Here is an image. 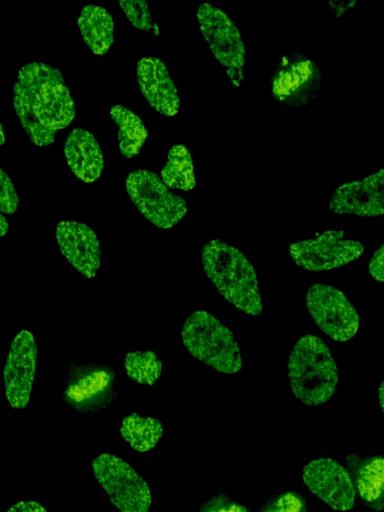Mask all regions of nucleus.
I'll return each instance as SVG.
<instances>
[{
    "label": "nucleus",
    "instance_id": "25",
    "mask_svg": "<svg viewBox=\"0 0 384 512\" xmlns=\"http://www.w3.org/2000/svg\"><path fill=\"white\" fill-rule=\"evenodd\" d=\"M257 512H309L306 500L296 491L272 496Z\"/></svg>",
    "mask_w": 384,
    "mask_h": 512
},
{
    "label": "nucleus",
    "instance_id": "17",
    "mask_svg": "<svg viewBox=\"0 0 384 512\" xmlns=\"http://www.w3.org/2000/svg\"><path fill=\"white\" fill-rule=\"evenodd\" d=\"M345 461L361 502L374 511L384 510V456L349 453Z\"/></svg>",
    "mask_w": 384,
    "mask_h": 512
},
{
    "label": "nucleus",
    "instance_id": "23",
    "mask_svg": "<svg viewBox=\"0 0 384 512\" xmlns=\"http://www.w3.org/2000/svg\"><path fill=\"white\" fill-rule=\"evenodd\" d=\"M127 376L139 384L153 385L162 372V362L150 350L128 352L124 358Z\"/></svg>",
    "mask_w": 384,
    "mask_h": 512
},
{
    "label": "nucleus",
    "instance_id": "12",
    "mask_svg": "<svg viewBox=\"0 0 384 512\" xmlns=\"http://www.w3.org/2000/svg\"><path fill=\"white\" fill-rule=\"evenodd\" d=\"M302 479L310 492L338 511L355 505L356 492L347 468L331 457H320L306 463Z\"/></svg>",
    "mask_w": 384,
    "mask_h": 512
},
{
    "label": "nucleus",
    "instance_id": "22",
    "mask_svg": "<svg viewBox=\"0 0 384 512\" xmlns=\"http://www.w3.org/2000/svg\"><path fill=\"white\" fill-rule=\"evenodd\" d=\"M120 434L133 449L147 452L161 439L163 427L156 418L141 417L137 413H132L123 419Z\"/></svg>",
    "mask_w": 384,
    "mask_h": 512
},
{
    "label": "nucleus",
    "instance_id": "31",
    "mask_svg": "<svg viewBox=\"0 0 384 512\" xmlns=\"http://www.w3.org/2000/svg\"><path fill=\"white\" fill-rule=\"evenodd\" d=\"M378 396H379V404H380V407L384 414V381L382 382V384L379 387Z\"/></svg>",
    "mask_w": 384,
    "mask_h": 512
},
{
    "label": "nucleus",
    "instance_id": "11",
    "mask_svg": "<svg viewBox=\"0 0 384 512\" xmlns=\"http://www.w3.org/2000/svg\"><path fill=\"white\" fill-rule=\"evenodd\" d=\"M293 261L307 271H327L346 265L364 252L362 243L344 238L343 230H328L290 245Z\"/></svg>",
    "mask_w": 384,
    "mask_h": 512
},
{
    "label": "nucleus",
    "instance_id": "15",
    "mask_svg": "<svg viewBox=\"0 0 384 512\" xmlns=\"http://www.w3.org/2000/svg\"><path fill=\"white\" fill-rule=\"evenodd\" d=\"M55 237L62 255L86 278H94L101 264V250L94 230L85 223L60 221Z\"/></svg>",
    "mask_w": 384,
    "mask_h": 512
},
{
    "label": "nucleus",
    "instance_id": "8",
    "mask_svg": "<svg viewBox=\"0 0 384 512\" xmlns=\"http://www.w3.org/2000/svg\"><path fill=\"white\" fill-rule=\"evenodd\" d=\"M126 189L139 212L159 228H172L186 216L185 200L171 193L152 171L138 169L129 173Z\"/></svg>",
    "mask_w": 384,
    "mask_h": 512
},
{
    "label": "nucleus",
    "instance_id": "21",
    "mask_svg": "<svg viewBox=\"0 0 384 512\" xmlns=\"http://www.w3.org/2000/svg\"><path fill=\"white\" fill-rule=\"evenodd\" d=\"M161 178L172 189L188 191L196 186L193 159L186 146L175 144L170 148Z\"/></svg>",
    "mask_w": 384,
    "mask_h": 512
},
{
    "label": "nucleus",
    "instance_id": "4",
    "mask_svg": "<svg viewBox=\"0 0 384 512\" xmlns=\"http://www.w3.org/2000/svg\"><path fill=\"white\" fill-rule=\"evenodd\" d=\"M181 337L187 351L220 373L242 369V356L232 332L215 316L196 310L185 319Z\"/></svg>",
    "mask_w": 384,
    "mask_h": 512
},
{
    "label": "nucleus",
    "instance_id": "29",
    "mask_svg": "<svg viewBox=\"0 0 384 512\" xmlns=\"http://www.w3.org/2000/svg\"><path fill=\"white\" fill-rule=\"evenodd\" d=\"M6 512H47L46 509L36 501H20L11 506Z\"/></svg>",
    "mask_w": 384,
    "mask_h": 512
},
{
    "label": "nucleus",
    "instance_id": "13",
    "mask_svg": "<svg viewBox=\"0 0 384 512\" xmlns=\"http://www.w3.org/2000/svg\"><path fill=\"white\" fill-rule=\"evenodd\" d=\"M37 345L28 330L19 331L11 342L3 369L6 400L14 409L26 408L36 370Z\"/></svg>",
    "mask_w": 384,
    "mask_h": 512
},
{
    "label": "nucleus",
    "instance_id": "30",
    "mask_svg": "<svg viewBox=\"0 0 384 512\" xmlns=\"http://www.w3.org/2000/svg\"><path fill=\"white\" fill-rule=\"evenodd\" d=\"M1 237L3 238L9 230V224L3 214L0 215Z\"/></svg>",
    "mask_w": 384,
    "mask_h": 512
},
{
    "label": "nucleus",
    "instance_id": "2",
    "mask_svg": "<svg viewBox=\"0 0 384 512\" xmlns=\"http://www.w3.org/2000/svg\"><path fill=\"white\" fill-rule=\"evenodd\" d=\"M201 259L206 276L228 302L247 314L262 313L256 271L239 249L211 240L203 246Z\"/></svg>",
    "mask_w": 384,
    "mask_h": 512
},
{
    "label": "nucleus",
    "instance_id": "24",
    "mask_svg": "<svg viewBox=\"0 0 384 512\" xmlns=\"http://www.w3.org/2000/svg\"><path fill=\"white\" fill-rule=\"evenodd\" d=\"M118 4L134 27L159 34V27L152 19L150 9L146 1L123 0L119 1Z\"/></svg>",
    "mask_w": 384,
    "mask_h": 512
},
{
    "label": "nucleus",
    "instance_id": "27",
    "mask_svg": "<svg viewBox=\"0 0 384 512\" xmlns=\"http://www.w3.org/2000/svg\"><path fill=\"white\" fill-rule=\"evenodd\" d=\"M0 209L2 214H13L17 211L19 205V197L9 175L3 168L0 170Z\"/></svg>",
    "mask_w": 384,
    "mask_h": 512
},
{
    "label": "nucleus",
    "instance_id": "6",
    "mask_svg": "<svg viewBox=\"0 0 384 512\" xmlns=\"http://www.w3.org/2000/svg\"><path fill=\"white\" fill-rule=\"evenodd\" d=\"M116 373L106 364L70 362L62 396L79 413L104 411L116 398Z\"/></svg>",
    "mask_w": 384,
    "mask_h": 512
},
{
    "label": "nucleus",
    "instance_id": "1",
    "mask_svg": "<svg viewBox=\"0 0 384 512\" xmlns=\"http://www.w3.org/2000/svg\"><path fill=\"white\" fill-rule=\"evenodd\" d=\"M13 107L30 140L43 147L75 117V104L62 73L42 62H30L18 73Z\"/></svg>",
    "mask_w": 384,
    "mask_h": 512
},
{
    "label": "nucleus",
    "instance_id": "7",
    "mask_svg": "<svg viewBox=\"0 0 384 512\" xmlns=\"http://www.w3.org/2000/svg\"><path fill=\"white\" fill-rule=\"evenodd\" d=\"M95 478L119 512H149L152 494L148 482L124 459L102 453L92 460Z\"/></svg>",
    "mask_w": 384,
    "mask_h": 512
},
{
    "label": "nucleus",
    "instance_id": "9",
    "mask_svg": "<svg viewBox=\"0 0 384 512\" xmlns=\"http://www.w3.org/2000/svg\"><path fill=\"white\" fill-rule=\"evenodd\" d=\"M321 85L322 75L316 62L295 52L278 60L270 79V92L279 103L299 108L317 99Z\"/></svg>",
    "mask_w": 384,
    "mask_h": 512
},
{
    "label": "nucleus",
    "instance_id": "28",
    "mask_svg": "<svg viewBox=\"0 0 384 512\" xmlns=\"http://www.w3.org/2000/svg\"><path fill=\"white\" fill-rule=\"evenodd\" d=\"M368 268L374 279L384 282V244L376 250Z\"/></svg>",
    "mask_w": 384,
    "mask_h": 512
},
{
    "label": "nucleus",
    "instance_id": "3",
    "mask_svg": "<svg viewBox=\"0 0 384 512\" xmlns=\"http://www.w3.org/2000/svg\"><path fill=\"white\" fill-rule=\"evenodd\" d=\"M294 396L309 407L327 402L335 393L338 369L327 345L314 335L301 337L287 362Z\"/></svg>",
    "mask_w": 384,
    "mask_h": 512
},
{
    "label": "nucleus",
    "instance_id": "18",
    "mask_svg": "<svg viewBox=\"0 0 384 512\" xmlns=\"http://www.w3.org/2000/svg\"><path fill=\"white\" fill-rule=\"evenodd\" d=\"M64 154L71 171L82 181L90 183L101 175L104 158L96 138L83 128H75L64 144Z\"/></svg>",
    "mask_w": 384,
    "mask_h": 512
},
{
    "label": "nucleus",
    "instance_id": "10",
    "mask_svg": "<svg viewBox=\"0 0 384 512\" xmlns=\"http://www.w3.org/2000/svg\"><path fill=\"white\" fill-rule=\"evenodd\" d=\"M306 306L317 327L331 339L344 343L356 335L360 317L341 290L315 283L307 291Z\"/></svg>",
    "mask_w": 384,
    "mask_h": 512
},
{
    "label": "nucleus",
    "instance_id": "16",
    "mask_svg": "<svg viewBox=\"0 0 384 512\" xmlns=\"http://www.w3.org/2000/svg\"><path fill=\"white\" fill-rule=\"evenodd\" d=\"M136 74L143 96L156 111L165 116H174L178 113V91L160 58H141L137 63Z\"/></svg>",
    "mask_w": 384,
    "mask_h": 512
},
{
    "label": "nucleus",
    "instance_id": "5",
    "mask_svg": "<svg viewBox=\"0 0 384 512\" xmlns=\"http://www.w3.org/2000/svg\"><path fill=\"white\" fill-rule=\"evenodd\" d=\"M200 31L215 58L236 87L244 79L246 48L242 35L226 12L210 2H201L196 10Z\"/></svg>",
    "mask_w": 384,
    "mask_h": 512
},
{
    "label": "nucleus",
    "instance_id": "26",
    "mask_svg": "<svg viewBox=\"0 0 384 512\" xmlns=\"http://www.w3.org/2000/svg\"><path fill=\"white\" fill-rule=\"evenodd\" d=\"M199 512H251L241 502L231 498L230 496L219 493L209 498L200 507Z\"/></svg>",
    "mask_w": 384,
    "mask_h": 512
},
{
    "label": "nucleus",
    "instance_id": "19",
    "mask_svg": "<svg viewBox=\"0 0 384 512\" xmlns=\"http://www.w3.org/2000/svg\"><path fill=\"white\" fill-rule=\"evenodd\" d=\"M78 27L93 53L105 54L113 43L114 22L109 11L100 5H84L78 17Z\"/></svg>",
    "mask_w": 384,
    "mask_h": 512
},
{
    "label": "nucleus",
    "instance_id": "32",
    "mask_svg": "<svg viewBox=\"0 0 384 512\" xmlns=\"http://www.w3.org/2000/svg\"><path fill=\"white\" fill-rule=\"evenodd\" d=\"M0 132H1V144L3 145V143L5 141V136H4V129H3L2 124L0 125Z\"/></svg>",
    "mask_w": 384,
    "mask_h": 512
},
{
    "label": "nucleus",
    "instance_id": "20",
    "mask_svg": "<svg viewBox=\"0 0 384 512\" xmlns=\"http://www.w3.org/2000/svg\"><path fill=\"white\" fill-rule=\"evenodd\" d=\"M110 117L118 126V145L121 154L132 158L139 154L148 137L142 120L130 109L116 104L110 109Z\"/></svg>",
    "mask_w": 384,
    "mask_h": 512
},
{
    "label": "nucleus",
    "instance_id": "14",
    "mask_svg": "<svg viewBox=\"0 0 384 512\" xmlns=\"http://www.w3.org/2000/svg\"><path fill=\"white\" fill-rule=\"evenodd\" d=\"M337 214L376 217L384 214V167L361 179L341 184L329 204Z\"/></svg>",
    "mask_w": 384,
    "mask_h": 512
}]
</instances>
